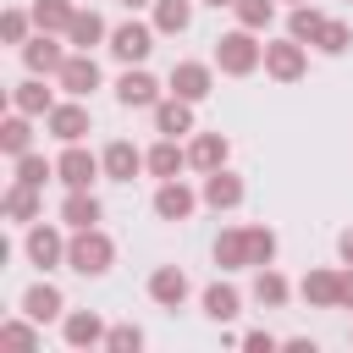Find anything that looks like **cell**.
<instances>
[{
	"label": "cell",
	"mask_w": 353,
	"mask_h": 353,
	"mask_svg": "<svg viewBox=\"0 0 353 353\" xmlns=\"http://www.w3.org/2000/svg\"><path fill=\"white\" fill-rule=\"evenodd\" d=\"M72 17H77V11H72V0H33V22H39L44 33H55V28L66 33V28H72Z\"/></svg>",
	"instance_id": "cell-26"
},
{
	"label": "cell",
	"mask_w": 353,
	"mask_h": 353,
	"mask_svg": "<svg viewBox=\"0 0 353 353\" xmlns=\"http://www.w3.org/2000/svg\"><path fill=\"white\" fill-rule=\"evenodd\" d=\"M6 215H11V221H33V215H39V188L17 182V188L6 193Z\"/></svg>",
	"instance_id": "cell-31"
},
{
	"label": "cell",
	"mask_w": 353,
	"mask_h": 353,
	"mask_svg": "<svg viewBox=\"0 0 353 353\" xmlns=\"http://www.w3.org/2000/svg\"><path fill=\"white\" fill-rule=\"evenodd\" d=\"M121 6H127V11H138V6H149V0H121Z\"/></svg>",
	"instance_id": "cell-43"
},
{
	"label": "cell",
	"mask_w": 353,
	"mask_h": 353,
	"mask_svg": "<svg viewBox=\"0 0 353 353\" xmlns=\"http://www.w3.org/2000/svg\"><path fill=\"white\" fill-rule=\"evenodd\" d=\"M116 99H121L127 110H143V105H160V83H154L149 72H121V83H116Z\"/></svg>",
	"instance_id": "cell-8"
},
{
	"label": "cell",
	"mask_w": 353,
	"mask_h": 353,
	"mask_svg": "<svg viewBox=\"0 0 353 353\" xmlns=\"http://www.w3.org/2000/svg\"><path fill=\"white\" fill-rule=\"evenodd\" d=\"M44 176H50V160H44V154H17V182L44 188Z\"/></svg>",
	"instance_id": "cell-34"
},
{
	"label": "cell",
	"mask_w": 353,
	"mask_h": 353,
	"mask_svg": "<svg viewBox=\"0 0 353 353\" xmlns=\"http://www.w3.org/2000/svg\"><path fill=\"white\" fill-rule=\"evenodd\" d=\"M193 22V6L188 0H154V28L160 33H182Z\"/></svg>",
	"instance_id": "cell-28"
},
{
	"label": "cell",
	"mask_w": 353,
	"mask_h": 353,
	"mask_svg": "<svg viewBox=\"0 0 353 353\" xmlns=\"http://www.w3.org/2000/svg\"><path fill=\"white\" fill-rule=\"evenodd\" d=\"M215 61H221V72H232V77H248V72L265 61V44H254V33H248V28H237V33H226V39H221Z\"/></svg>",
	"instance_id": "cell-2"
},
{
	"label": "cell",
	"mask_w": 353,
	"mask_h": 353,
	"mask_svg": "<svg viewBox=\"0 0 353 353\" xmlns=\"http://www.w3.org/2000/svg\"><path fill=\"white\" fill-rule=\"evenodd\" d=\"M265 72L281 77V83H298L303 77V44L287 39V44H265Z\"/></svg>",
	"instance_id": "cell-6"
},
{
	"label": "cell",
	"mask_w": 353,
	"mask_h": 353,
	"mask_svg": "<svg viewBox=\"0 0 353 353\" xmlns=\"http://www.w3.org/2000/svg\"><path fill=\"white\" fill-rule=\"evenodd\" d=\"M292 6H303V0H292Z\"/></svg>",
	"instance_id": "cell-45"
},
{
	"label": "cell",
	"mask_w": 353,
	"mask_h": 353,
	"mask_svg": "<svg viewBox=\"0 0 353 353\" xmlns=\"http://www.w3.org/2000/svg\"><path fill=\"white\" fill-rule=\"evenodd\" d=\"M237 17H243V28H265L270 22V0H237Z\"/></svg>",
	"instance_id": "cell-38"
},
{
	"label": "cell",
	"mask_w": 353,
	"mask_h": 353,
	"mask_svg": "<svg viewBox=\"0 0 353 353\" xmlns=\"http://www.w3.org/2000/svg\"><path fill=\"white\" fill-rule=\"evenodd\" d=\"M66 39H72L77 50H88V44H99V39H105V22H99L94 11H77V17H72V28H66Z\"/></svg>",
	"instance_id": "cell-30"
},
{
	"label": "cell",
	"mask_w": 353,
	"mask_h": 353,
	"mask_svg": "<svg viewBox=\"0 0 353 353\" xmlns=\"http://www.w3.org/2000/svg\"><path fill=\"white\" fill-rule=\"evenodd\" d=\"M105 347H110V353H138V347H143V331H138V325H110V331H105Z\"/></svg>",
	"instance_id": "cell-37"
},
{
	"label": "cell",
	"mask_w": 353,
	"mask_h": 353,
	"mask_svg": "<svg viewBox=\"0 0 353 353\" xmlns=\"http://www.w3.org/2000/svg\"><path fill=\"white\" fill-rule=\"evenodd\" d=\"M61 221L77 232V226H99V199L88 193V188H72L66 193V204H61Z\"/></svg>",
	"instance_id": "cell-17"
},
{
	"label": "cell",
	"mask_w": 353,
	"mask_h": 353,
	"mask_svg": "<svg viewBox=\"0 0 353 353\" xmlns=\"http://www.w3.org/2000/svg\"><path fill=\"white\" fill-rule=\"evenodd\" d=\"M55 77H61V88H66L72 99H88V94L99 88V66H94L88 50H83V55H66V66H61Z\"/></svg>",
	"instance_id": "cell-3"
},
{
	"label": "cell",
	"mask_w": 353,
	"mask_h": 353,
	"mask_svg": "<svg viewBox=\"0 0 353 353\" xmlns=\"http://www.w3.org/2000/svg\"><path fill=\"white\" fill-rule=\"evenodd\" d=\"M149 298H154L160 309H182V298H188V276H182L176 265H160V270L149 276Z\"/></svg>",
	"instance_id": "cell-9"
},
{
	"label": "cell",
	"mask_w": 353,
	"mask_h": 353,
	"mask_svg": "<svg viewBox=\"0 0 353 353\" xmlns=\"http://www.w3.org/2000/svg\"><path fill=\"white\" fill-rule=\"evenodd\" d=\"M50 132H55L61 143H77V138L88 132V110H83V105H55V110H50Z\"/></svg>",
	"instance_id": "cell-20"
},
{
	"label": "cell",
	"mask_w": 353,
	"mask_h": 353,
	"mask_svg": "<svg viewBox=\"0 0 353 353\" xmlns=\"http://www.w3.org/2000/svg\"><path fill=\"white\" fill-rule=\"evenodd\" d=\"M336 309H353V265L342 270V292H336Z\"/></svg>",
	"instance_id": "cell-41"
},
{
	"label": "cell",
	"mask_w": 353,
	"mask_h": 353,
	"mask_svg": "<svg viewBox=\"0 0 353 353\" xmlns=\"http://www.w3.org/2000/svg\"><path fill=\"white\" fill-rule=\"evenodd\" d=\"M110 259H116V243H110L99 226H77V232H72V243H66V265H72L77 276H105Z\"/></svg>",
	"instance_id": "cell-1"
},
{
	"label": "cell",
	"mask_w": 353,
	"mask_h": 353,
	"mask_svg": "<svg viewBox=\"0 0 353 353\" xmlns=\"http://www.w3.org/2000/svg\"><path fill=\"white\" fill-rule=\"evenodd\" d=\"M105 320L94 314V309H77V314H66V325H61V336L72 342V347H105Z\"/></svg>",
	"instance_id": "cell-7"
},
{
	"label": "cell",
	"mask_w": 353,
	"mask_h": 353,
	"mask_svg": "<svg viewBox=\"0 0 353 353\" xmlns=\"http://www.w3.org/2000/svg\"><path fill=\"white\" fill-rule=\"evenodd\" d=\"M336 292H342V276L336 270H309L303 276V298L314 309H336Z\"/></svg>",
	"instance_id": "cell-22"
},
{
	"label": "cell",
	"mask_w": 353,
	"mask_h": 353,
	"mask_svg": "<svg viewBox=\"0 0 353 353\" xmlns=\"http://www.w3.org/2000/svg\"><path fill=\"white\" fill-rule=\"evenodd\" d=\"M204 314H210L215 325H226V320H237V314H243V298H237V287H226V281H215V287H204Z\"/></svg>",
	"instance_id": "cell-19"
},
{
	"label": "cell",
	"mask_w": 353,
	"mask_h": 353,
	"mask_svg": "<svg viewBox=\"0 0 353 353\" xmlns=\"http://www.w3.org/2000/svg\"><path fill=\"white\" fill-rule=\"evenodd\" d=\"M287 292H292V287H287V276H276L270 265H259V276H254V298H259L265 309H281V303H287Z\"/></svg>",
	"instance_id": "cell-25"
},
{
	"label": "cell",
	"mask_w": 353,
	"mask_h": 353,
	"mask_svg": "<svg viewBox=\"0 0 353 353\" xmlns=\"http://www.w3.org/2000/svg\"><path fill=\"white\" fill-rule=\"evenodd\" d=\"M154 127H160V138L193 132V110H188V99H165V105H154Z\"/></svg>",
	"instance_id": "cell-23"
},
{
	"label": "cell",
	"mask_w": 353,
	"mask_h": 353,
	"mask_svg": "<svg viewBox=\"0 0 353 353\" xmlns=\"http://www.w3.org/2000/svg\"><path fill=\"white\" fill-rule=\"evenodd\" d=\"M243 347H254V353H270V347H276V336H270V331H248V336H243Z\"/></svg>",
	"instance_id": "cell-40"
},
{
	"label": "cell",
	"mask_w": 353,
	"mask_h": 353,
	"mask_svg": "<svg viewBox=\"0 0 353 353\" xmlns=\"http://www.w3.org/2000/svg\"><path fill=\"white\" fill-rule=\"evenodd\" d=\"M28 320H33V314H28ZM28 320H6V325H0V342H6V347H39V331H33Z\"/></svg>",
	"instance_id": "cell-36"
},
{
	"label": "cell",
	"mask_w": 353,
	"mask_h": 353,
	"mask_svg": "<svg viewBox=\"0 0 353 353\" xmlns=\"http://www.w3.org/2000/svg\"><path fill=\"white\" fill-rule=\"evenodd\" d=\"M11 105H17V110H22V116H39V110H44V116H50V110H55V105H50V88H44V83H39V77H33V83H22V88H17V94H11Z\"/></svg>",
	"instance_id": "cell-29"
},
{
	"label": "cell",
	"mask_w": 353,
	"mask_h": 353,
	"mask_svg": "<svg viewBox=\"0 0 353 353\" xmlns=\"http://www.w3.org/2000/svg\"><path fill=\"white\" fill-rule=\"evenodd\" d=\"M22 61H28V72H33V77H39V72H61V66H66L61 44H55V39H44V33L22 44Z\"/></svg>",
	"instance_id": "cell-16"
},
{
	"label": "cell",
	"mask_w": 353,
	"mask_h": 353,
	"mask_svg": "<svg viewBox=\"0 0 353 353\" xmlns=\"http://www.w3.org/2000/svg\"><path fill=\"white\" fill-rule=\"evenodd\" d=\"M204 204H210V210H237V204H243V182H237L232 171H210V176H204Z\"/></svg>",
	"instance_id": "cell-15"
},
{
	"label": "cell",
	"mask_w": 353,
	"mask_h": 353,
	"mask_svg": "<svg viewBox=\"0 0 353 353\" xmlns=\"http://www.w3.org/2000/svg\"><path fill=\"white\" fill-rule=\"evenodd\" d=\"M204 6H237V0H204Z\"/></svg>",
	"instance_id": "cell-44"
},
{
	"label": "cell",
	"mask_w": 353,
	"mask_h": 353,
	"mask_svg": "<svg viewBox=\"0 0 353 353\" xmlns=\"http://www.w3.org/2000/svg\"><path fill=\"white\" fill-rule=\"evenodd\" d=\"M248 259H254V265H270V259H276V232L248 226Z\"/></svg>",
	"instance_id": "cell-35"
},
{
	"label": "cell",
	"mask_w": 353,
	"mask_h": 353,
	"mask_svg": "<svg viewBox=\"0 0 353 353\" xmlns=\"http://www.w3.org/2000/svg\"><path fill=\"white\" fill-rule=\"evenodd\" d=\"M99 160H105V176H110V182H132V176H138V165H143V154H138L127 138L105 143V154H99Z\"/></svg>",
	"instance_id": "cell-10"
},
{
	"label": "cell",
	"mask_w": 353,
	"mask_h": 353,
	"mask_svg": "<svg viewBox=\"0 0 353 353\" xmlns=\"http://www.w3.org/2000/svg\"><path fill=\"white\" fill-rule=\"evenodd\" d=\"M336 254H342V265H353V226L336 237Z\"/></svg>",
	"instance_id": "cell-42"
},
{
	"label": "cell",
	"mask_w": 353,
	"mask_h": 353,
	"mask_svg": "<svg viewBox=\"0 0 353 353\" xmlns=\"http://www.w3.org/2000/svg\"><path fill=\"white\" fill-rule=\"evenodd\" d=\"M314 44H320L325 55H342V50L353 44V33H347V22H331V17H325V28H320V39H314Z\"/></svg>",
	"instance_id": "cell-33"
},
{
	"label": "cell",
	"mask_w": 353,
	"mask_h": 353,
	"mask_svg": "<svg viewBox=\"0 0 353 353\" xmlns=\"http://www.w3.org/2000/svg\"><path fill=\"white\" fill-rule=\"evenodd\" d=\"M99 171H105V160H94V154H88V149H77V143H72V149L55 160V176H61L66 188H88Z\"/></svg>",
	"instance_id": "cell-4"
},
{
	"label": "cell",
	"mask_w": 353,
	"mask_h": 353,
	"mask_svg": "<svg viewBox=\"0 0 353 353\" xmlns=\"http://www.w3.org/2000/svg\"><path fill=\"white\" fill-rule=\"evenodd\" d=\"M215 265H221V270H243V265H254V259H248V226H243V232L232 226V232L215 237Z\"/></svg>",
	"instance_id": "cell-18"
},
{
	"label": "cell",
	"mask_w": 353,
	"mask_h": 353,
	"mask_svg": "<svg viewBox=\"0 0 353 353\" xmlns=\"http://www.w3.org/2000/svg\"><path fill=\"white\" fill-rule=\"evenodd\" d=\"M193 204H199V199H193L176 176H171V182H160V193H154V215H160V221H188V215H193Z\"/></svg>",
	"instance_id": "cell-11"
},
{
	"label": "cell",
	"mask_w": 353,
	"mask_h": 353,
	"mask_svg": "<svg viewBox=\"0 0 353 353\" xmlns=\"http://www.w3.org/2000/svg\"><path fill=\"white\" fill-rule=\"evenodd\" d=\"M61 309H66V298H61V287H50V281H33V287L22 292V314H33L39 325H44V320H55Z\"/></svg>",
	"instance_id": "cell-13"
},
{
	"label": "cell",
	"mask_w": 353,
	"mask_h": 353,
	"mask_svg": "<svg viewBox=\"0 0 353 353\" xmlns=\"http://www.w3.org/2000/svg\"><path fill=\"white\" fill-rule=\"evenodd\" d=\"M182 160H188V154L176 149V138H160V143H154V149L143 154V165H149V171H154L160 182H171V176L182 171Z\"/></svg>",
	"instance_id": "cell-24"
},
{
	"label": "cell",
	"mask_w": 353,
	"mask_h": 353,
	"mask_svg": "<svg viewBox=\"0 0 353 353\" xmlns=\"http://www.w3.org/2000/svg\"><path fill=\"white\" fill-rule=\"evenodd\" d=\"M28 138H33V132H28V116L17 110V116H11L6 127H0V149H6L11 160H17V154H28Z\"/></svg>",
	"instance_id": "cell-32"
},
{
	"label": "cell",
	"mask_w": 353,
	"mask_h": 353,
	"mask_svg": "<svg viewBox=\"0 0 353 353\" xmlns=\"http://www.w3.org/2000/svg\"><path fill=\"white\" fill-rule=\"evenodd\" d=\"M149 50H154V33H149L143 22H121V28L110 33V55H116V61H143Z\"/></svg>",
	"instance_id": "cell-5"
},
{
	"label": "cell",
	"mask_w": 353,
	"mask_h": 353,
	"mask_svg": "<svg viewBox=\"0 0 353 353\" xmlns=\"http://www.w3.org/2000/svg\"><path fill=\"white\" fill-rule=\"evenodd\" d=\"M188 165H199V171H221V165H226V138H221V132H199L193 149H188Z\"/></svg>",
	"instance_id": "cell-21"
},
{
	"label": "cell",
	"mask_w": 353,
	"mask_h": 353,
	"mask_svg": "<svg viewBox=\"0 0 353 353\" xmlns=\"http://www.w3.org/2000/svg\"><path fill=\"white\" fill-rule=\"evenodd\" d=\"M0 33H6V44H22V39H28V17H22V11H6Z\"/></svg>",
	"instance_id": "cell-39"
},
{
	"label": "cell",
	"mask_w": 353,
	"mask_h": 353,
	"mask_svg": "<svg viewBox=\"0 0 353 353\" xmlns=\"http://www.w3.org/2000/svg\"><path fill=\"white\" fill-rule=\"evenodd\" d=\"M28 259H33L39 270L61 265V259H66V243H61V232H55V226H33V232H28Z\"/></svg>",
	"instance_id": "cell-12"
},
{
	"label": "cell",
	"mask_w": 353,
	"mask_h": 353,
	"mask_svg": "<svg viewBox=\"0 0 353 353\" xmlns=\"http://www.w3.org/2000/svg\"><path fill=\"white\" fill-rule=\"evenodd\" d=\"M320 28H325V17H320L314 6H292V17H287V33H292L298 44H314V39H320Z\"/></svg>",
	"instance_id": "cell-27"
},
{
	"label": "cell",
	"mask_w": 353,
	"mask_h": 353,
	"mask_svg": "<svg viewBox=\"0 0 353 353\" xmlns=\"http://www.w3.org/2000/svg\"><path fill=\"white\" fill-rule=\"evenodd\" d=\"M171 88H176V99H204L210 94V66H199V61H182V66H171Z\"/></svg>",
	"instance_id": "cell-14"
}]
</instances>
